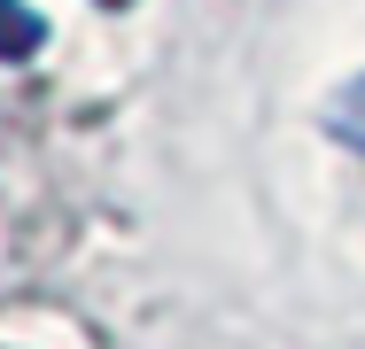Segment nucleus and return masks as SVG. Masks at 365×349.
Returning <instances> with one entry per match:
<instances>
[{
    "instance_id": "obj_1",
    "label": "nucleus",
    "mask_w": 365,
    "mask_h": 349,
    "mask_svg": "<svg viewBox=\"0 0 365 349\" xmlns=\"http://www.w3.org/2000/svg\"><path fill=\"white\" fill-rule=\"evenodd\" d=\"M327 132L365 155V70L350 78V85H334V93H327Z\"/></svg>"
},
{
    "instance_id": "obj_2",
    "label": "nucleus",
    "mask_w": 365,
    "mask_h": 349,
    "mask_svg": "<svg viewBox=\"0 0 365 349\" xmlns=\"http://www.w3.org/2000/svg\"><path fill=\"white\" fill-rule=\"evenodd\" d=\"M39 39H47V16H31L24 0H0V63L39 55Z\"/></svg>"
}]
</instances>
